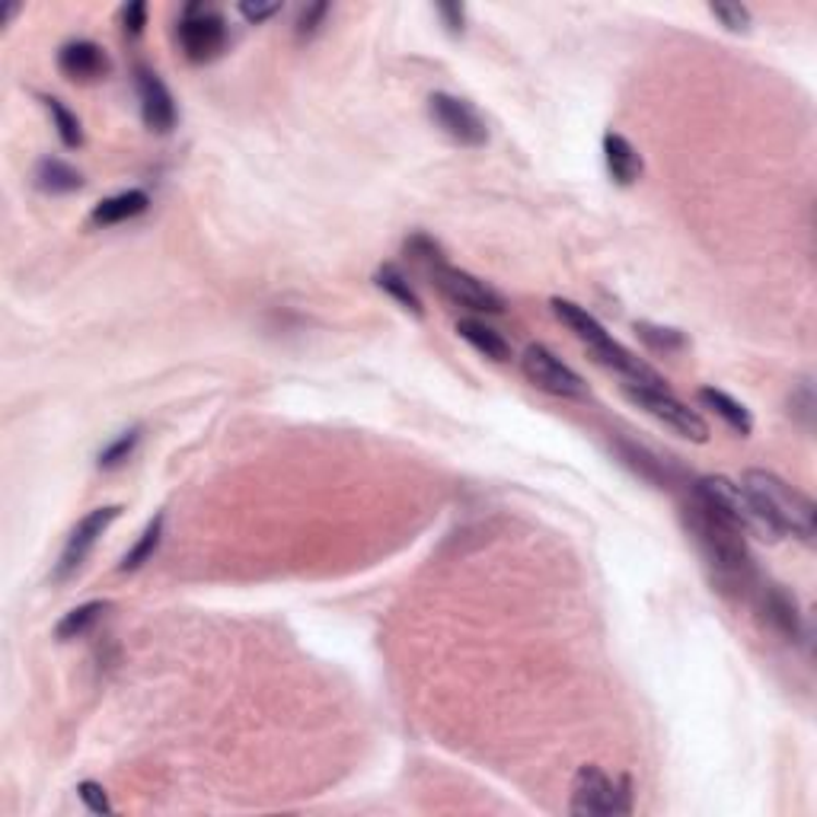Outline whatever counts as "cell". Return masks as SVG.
<instances>
[{"label":"cell","mask_w":817,"mask_h":817,"mask_svg":"<svg viewBox=\"0 0 817 817\" xmlns=\"http://www.w3.org/2000/svg\"><path fill=\"white\" fill-rule=\"evenodd\" d=\"M684 521H687V531L694 533L699 556L709 566L719 591L747 594L757 578L754 559L747 553V540L732 531L725 521H719L712 511H706L699 501H690V508H684Z\"/></svg>","instance_id":"6da1fadb"},{"label":"cell","mask_w":817,"mask_h":817,"mask_svg":"<svg viewBox=\"0 0 817 817\" xmlns=\"http://www.w3.org/2000/svg\"><path fill=\"white\" fill-rule=\"evenodd\" d=\"M549 307H553L556 320H559L563 327H569V332H575V335L588 345V352L594 355L597 365L616 370V374H619L626 383H632V387H654V390H664V387H667V380H664L654 368H649L642 358H636L626 345H619L588 307H581V304H575V300H566V297H553Z\"/></svg>","instance_id":"7a4b0ae2"},{"label":"cell","mask_w":817,"mask_h":817,"mask_svg":"<svg viewBox=\"0 0 817 817\" xmlns=\"http://www.w3.org/2000/svg\"><path fill=\"white\" fill-rule=\"evenodd\" d=\"M741 486L750 492L763 518L779 536H798L802 543H812L817 533L815 501L802 489L789 486L782 476L770 470H747L741 476Z\"/></svg>","instance_id":"3957f363"},{"label":"cell","mask_w":817,"mask_h":817,"mask_svg":"<svg viewBox=\"0 0 817 817\" xmlns=\"http://www.w3.org/2000/svg\"><path fill=\"white\" fill-rule=\"evenodd\" d=\"M694 501H699L706 511H712L719 521H725L732 531L744 540H760V543H777L779 533L770 528L750 492L729 476H702L694 486Z\"/></svg>","instance_id":"277c9868"},{"label":"cell","mask_w":817,"mask_h":817,"mask_svg":"<svg viewBox=\"0 0 817 817\" xmlns=\"http://www.w3.org/2000/svg\"><path fill=\"white\" fill-rule=\"evenodd\" d=\"M572 815L616 817L632 812V785L629 779H611L601 767L588 763L575 773Z\"/></svg>","instance_id":"5b68a950"},{"label":"cell","mask_w":817,"mask_h":817,"mask_svg":"<svg viewBox=\"0 0 817 817\" xmlns=\"http://www.w3.org/2000/svg\"><path fill=\"white\" fill-rule=\"evenodd\" d=\"M623 393L629 396V403L649 412L654 422H661L664 428H671L674 435L687 438V441H696V445H706L709 441V425L706 418L690 408L687 403H680L667 387L664 390H654V387H632V383H623Z\"/></svg>","instance_id":"8992f818"},{"label":"cell","mask_w":817,"mask_h":817,"mask_svg":"<svg viewBox=\"0 0 817 817\" xmlns=\"http://www.w3.org/2000/svg\"><path fill=\"white\" fill-rule=\"evenodd\" d=\"M431 272V285L441 291V297H448L453 307H463V310H473V313H486V317H501L505 313V297L483 279L457 269V265H448V262H438Z\"/></svg>","instance_id":"52a82bcc"},{"label":"cell","mask_w":817,"mask_h":817,"mask_svg":"<svg viewBox=\"0 0 817 817\" xmlns=\"http://www.w3.org/2000/svg\"><path fill=\"white\" fill-rule=\"evenodd\" d=\"M176 36H179V45H182L186 58L192 64H204V61H214L224 51V45H227V23H224V16L214 7L189 3L182 10V16H179Z\"/></svg>","instance_id":"ba28073f"},{"label":"cell","mask_w":817,"mask_h":817,"mask_svg":"<svg viewBox=\"0 0 817 817\" xmlns=\"http://www.w3.org/2000/svg\"><path fill=\"white\" fill-rule=\"evenodd\" d=\"M521 370L536 390L559 396V400H588V383L575 368H569L556 352L546 345H528L521 355Z\"/></svg>","instance_id":"9c48e42d"},{"label":"cell","mask_w":817,"mask_h":817,"mask_svg":"<svg viewBox=\"0 0 817 817\" xmlns=\"http://www.w3.org/2000/svg\"><path fill=\"white\" fill-rule=\"evenodd\" d=\"M428 116L460 147H486L489 144V125L479 116V109L453 93H431Z\"/></svg>","instance_id":"30bf717a"},{"label":"cell","mask_w":817,"mask_h":817,"mask_svg":"<svg viewBox=\"0 0 817 817\" xmlns=\"http://www.w3.org/2000/svg\"><path fill=\"white\" fill-rule=\"evenodd\" d=\"M119 514H122L119 505H103V508H93V511L83 518L81 524L71 531L64 549H61V556H58V566H55V572H51V581H55V584H64L68 578H74V575L81 572L83 563L90 559V553L96 549L99 536L116 524Z\"/></svg>","instance_id":"8fae6325"},{"label":"cell","mask_w":817,"mask_h":817,"mask_svg":"<svg viewBox=\"0 0 817 817\" xmlns=\"http://www.w3.org/2000/svg\"><path fill=\"white\" fill-rule=\"evenodd\" d=\"M134 86H138L141 119H144V125H147L151 131H161V134L173 131L179 113H176V99H173L169 86L161 81V74L151 71V68H138V71H134Z\"/></svg>","instance_id":"7c38bea8"},{"label":"cell","mask_w":817,"mask_h":817,"mask_svg":"<svg viewBox=\"0 0 817 817\" xmlns=\"http://www.w3.org/2000/svg\"><path fill=\"white\" fill-rule=\"evenodd\" d=\"M58 71L74 83H96L113 71V61L103 45L90 39H78L61 45L58 51Z\"/></svg>","instance_id":"4fadbf2b"},{"label":"cell","mask_w":817,"mask_h":817,"mask_svg":"<svg viewBox=\"0 0 817 817\" xmlns=\"http://www.w3.org/2000/svg\"><path fill=\"white\" fill-rule=\"evenodd\" d=\"M757 604H760L763 619L777 629L785 642H802L805 639V616L798 611V601L789 591H782L779 584H763L757 591Z\"/></svg>","instance_id":"5bb4252c"},{"label":"cell","mask_w":817,"mask_h":817,"mask_svg":"<svg viewBox=\"0 0 817 817\" xmlns=\"http://www.w3.org/2000/svg\"><path fill=\"white\" fill-rule=\"evenodd\" d=\"M604 164H607V173L616 186H636L642 179V154L632 147L629 138L616 134V131H607L604 134Z\"/></svg>","instance_id":"9a60e30c"},{"label":"cell","mask_w":817,"mask_h":817,"mask_svg":"<svg viewBox=\"0 0 817 817\" xmlns=\"http://www.w3.org/2000/svg\"><path fill=\"white\" fill-rule=\"evenodd\" d=\"M147 208H151V196L144 189H128V192L103 199V202L93 208L90 221L96 227H113V224H125L131 217H141Z\"/></svg>","instance_id":"2e32d148"},{"label":"cell","mask_w":817,"mask_h":817,"mask_svg":"<svg viewBox=\"0 0 817 817\" xmlns=\"http://www.w3.org/2000/svg\"><path fill=\"white\" fill-rule=\"evenodd\" d=\"M457 335L466 342V345H473L483 358H489V362H511V342L498 332V329H492L489 323H483V320H460L457 323Z\"/></svg>","instance_id":"e0dca14e"},{"label":"cell","mask_w":817,"mask_h":817,"mask_svg":"<svg viewBox=\"0 0 817 817\" xmlns=\"http://www.w3.org/2000/svg\"><path fill=\"white\" fill-rule=\"evenodd\" d=\"M699 403L706 408H712L735 435H741V438H747L750 431H754V415L747 412V406L744 403H737L735 396H729L725 390H715V387H702L699 393Z\"/></svg>","instance_id":"ac0fdd59"},{"label":"cell","mask_w":817,"mask_h":817,"mask_svg":"<svg viewBox=\"0 0 817 817\" xmlns=\"http://www.w3.org/2000/svg\"><path fill=\"white\" fill-rule=\"evenodd\" d=\"M374 285L380 287L383 294H390L403 310H408L412 317H425V307H422V297L415 294V287L408 282V275L403 269H396L393 262H387V265H380L377 272H374Z\"/></svg>","instance_id":"d6986e66"},{"label":"cell","mask_w":817,"mask_h":817,"mask_svg":"<svg viewBox=\"0 0 817 817\" xmlns=\"http://www.w3.org/2000/svg\"><path fill=\"white\" fill-rule=\"evenodd\" d=\"M36 186L48 196H68V192H78L83 186L81 169L68 164V161H58V157H45L36 166Z\"/></svg>","instance_id":"ffe728a7"},{"label":"cell","mask_w":817,"mask_h":817,"mask_svg":"<svg viewBox=\"0 0 817 817\" xmlns=\"http://www.w3.org/2000/svg\"><path fill=\"white\" fill-rule=\"evenodd\" d=\"M106 611H109V601H90V604H81V607H74V611L64 613V616L58 619L55 636H58L61 642L81 639V636H86V632L106 616Z\"/></svg>","instance_id":"44dd1931"},{"label":"cell","mask_w":817,"mask_h":817,"mask_svg":"<svg viewBox=\"0 0 817 817\" xmlns=\"http://www.w3.org/2000/svg\"><path fill=\"white\" fill-rule=\"evenodd\" d=\"M161 540H164V514H157V518L144 528V533L138 536V543L125 553V559L119 569H122V572H138L144 563H151V556L157 553Z\"/></svg>","instance_id":"7402d4cb"},{"label":"cell","mask_w":817,"mask_h":817,"mask_svg":"<svg viewBox=\"0 0 817 817\" xmlns=\"http://www.w3.org/2000/svg\"><path fill=\"white\" fill-rule=\"evenodd\" d=\"M45 103V109H48V116H51V122L58 128V138H61V144L64 147H81L83 144V128L81 119L61 103V99H55V96H45L42 99Z\"/></svg>","instance_id":"603a6c76"},{"label":"cell","mask_w":817,"mask_h":817,"mask_svg":"<svg viewBox=\"0 0 817 817\" xmlns=\"http://www.w3.org/2000/svg\"><path fill=\"white\" fill-rule=\"evenodd\" d=\"M636 332H639V339H642L652 352L671 355V352H684V348H687V335H684L680 329L654 327V323H636Z\"/></svg>","instance_id":"cb8c5ba5"},{"label":"cell","mask_w":817,"mask_h":817,"mask_svg":"<svg viewBox=\"0 0 817 817\" xmlns=\"http://www.w3.org/2000/svg\"><path fill=\"white\" fill-rule=\"evenodd\" d=\"M141 445V428H128L116 441H109L106 448L99 450V470H119L125 460H131V453Z\"/></svg>","instance_id":"d4e9b609"},{"label":"cell","mask_w":817,"mask_h":817,"mask_svg":"<svg viewBox=\"0 0 817 817\" xmlns=\"http://www.w3.org/2000/svg\"><path fill=\"white\" fill-rule=\"evenodd\" d=\"M709 13L729 29V33H747L750 29V10L744 3H712Z\"/></svg>","instance_id":"484cf974"},{"label":"cell","mask_w":817,"mask_h":817,"mask_svg":"<svg viewBox=\"0 0 817 817\" xmlns=\"http://www.w3.org/2000/svg\"><path fill=\"white\" fill-rule=\"evenodd\" d=\"M406 252L412 259H418V262H425L428 269H435L438 262H445V252H441V246L435 244L428 234H412L406 240Z\"/></svg>","instance_id":"4316f807"},{"label":"cell","mask_w":817,"mask_h":817,"mask_svg":"<svg viewBox=\"0 0 817 817\" xmlns=\"http://www.w3.org/2000/svg\"><path fill=\"white\" fill-rule=\"evenodd\" d=\"M78 795H81V802L86 805V812H93V815H113V802H109V795H106V789L99 782L86 779V782L78 785Z\"/></svg>","instance_id":"83f0119b"},{"label":"cell","mask_w":817,"mask_h":817,"mask_svg":"<svg viewBox=\"0 0 817 817\" xmlns=\"http://www.w3.org/2000/svg\"><path fill=\"white\" fill-rule=\"evenodd\" d=\"M329 10H332L329 3H310V7H304L300 16H297V36H300V39H310V36L323 26Z\"/></svg>","instance_id":"f1b7e54d"},{"label":"cell","mask_w":817,"mask_h":817,"mask_svg":"<svg viewBox=\"0 0 817 817\" xmlns=\"http://www.w3.org/2000/svg\"><path fill=\"white\" fill-rule=\"evenodd\" d=\"M144 26H147V3H141V0L128 3L122 10L125 36H128V39H138V36L144 33Z\"/></svg>","instance_id":"f546056e"},{"label":"cell","mask_w":817,"mask_h":817,"mask_svg":"<svg viewBox=\"0 0 817 817\" xmlns=\"http://www.w3.org/2000/svg\"><path fill=\"white\" fill-rule=\"evenodd\" d=\"M438 16L445 20L448 33H453V36H460V33L466 29V10H463L460 3H441V7H438Z\"/></svg>","instance_id":"4dcf8cb0"},{"label":"cell","mask_w":817,"mask_h":817,"mask_svg":"<svg viewBox=\"0 0 817 817\" xmlns=\"http://www.w3.org/2000/svg\"><path fill=\"white\" fill-rule=\"evenodd\" d=\"M279 13V3H240V16L249 23H262Z\"/></svg>","instance_id":"1f68e13d"},{"label":"cell","mask_w":817,"mask_h":817,"mask_svg":"<svg viewBox=\"0 0 817 817\" xmlns=\"http://www.w3.org/2000/svg\"><path fill=\"white\" fill-rule=\"evenodd\" d=\"M16 10H20V7H16V3H10V7H7V13H3V23H10V20L16 16Z\"/></svg>","instance_id":"d6a6232c"}]
</instances>
